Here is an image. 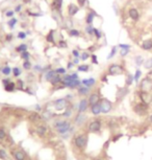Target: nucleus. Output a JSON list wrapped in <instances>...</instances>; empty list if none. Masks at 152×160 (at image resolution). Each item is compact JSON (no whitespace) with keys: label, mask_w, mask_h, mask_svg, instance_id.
Here are the masks:
<instances>
[{"label":"nucleus","mask_w":152,"mask_h":160,"mask_svg":"<svg viewBox=\"0 0 152 160\" xmlns=\"http://www.w3.org/2000/svg\"><path fill=\"white\" fill-rule=\"evenodd\" d=\"M54 127L56 129L57 133L60 135H64L65 133H70L71 132V124L67 120H58V122H54Z\"/></svg>","instance_id":"f257e3e1"},{"label":"nucleus","mask_w":152,"mask_h":160,"mask_svg":"<svg viewBox=\"0 0 152 160\" xmlns=\"http://www.w3.org/2000/svg\"><path fill=\"white\" fill-rule=\"evenodd\" d=\"M88 135L87 134H79V135L75 136L73 139V144L77 149H84L88 144Z\"/></svg>","instance_id":"f03ea898"},{"label":"nucleus","mask_w":152,"mask_h":160,"mask_svg":"<svg viewBox=\"0 0 152 160\" xmlns=\"http://www.w3.org/2000/svg\"><path fill=\"white\" fill-rule=\"evenodd\" d=\"M124 72V68L119 64H111L109 67V73L111 75H120Z\"/></svg>","instance_id":"7ed1b4c3"},{"label":"nucleus","mask_w":152,"mask_h":160,"mask_svg":"<svg viewBox=\"0 0 152 160\" xmlns=\"http://www.w3.org/2000/svg\"><path fill=\"white\" fill-rule=\"evenodd\" d=\"M140 88H141V91H146L149 92L152 90V80L150 77H145L143 79L140 84Z\"/></svg>","instance_id":"20e7f679"},{"label":"nucleus","mask_w":152,"mask_h":160,"mask_svg":"<svg viewBox=\"0 0 152 160\" xmlns=\"http://www.w3.org/2000/svg\"><path fill=\"white\" fill-rule=\"evenodd\" d=\"M100 107H101V112L104 114L109 113V112H111V109H113V104H111V102H109V99L106 98H102L100 101Z\"/></svg>","instance_id":"39448f33"},{"label":"nucleus","mask_w":152,"mask_h":160,"mask_svg":"<svg viewBox=\"0 0 152 160\" xmlns=\"http://www.w3.org/2000/svg\"><path fill=\"white\" fill-rule=\"evenodd\" d=\"M101 127H102V124H101L100 120L95 119V120H92V122L89 124L88 130H89V132H91V133H97L101 130Z\"/></svg>","instance_id":"423d86ee"},{"label":"nucleus","mask_w":152,"mask_h":160,"mask_svg":"<svg viewBox=\"0 0 152 160\" xmlns=\"http://www.w3.org/2000/svg\"><path fill=\"white\" fill-rule=\"evenodd\" d=\"M140 98H141L142 103H144L146 105H150L152 103V94L150 92L141 91L140 92Z\"/></svg>","instance_id":"0eeeda50"},{"label":"nucleus","mask_w":152,"mask_h":160,"mask_svg":"<svg viewBox=\"0 0 152 160\" xmlns=\"http://www.w3.org/2000/svg\"><path fill=\"white\" fill-rule=\"evenodd\" d=\"M68 107V101L65 98H58L54 102V108L56 110H65Z\"/></svg>","instance_id":"6e6552de"},{"label":"nucleus","mask_w":152,"mask_h":160,"mask_svg":"<svg viewBox=\"0 0 152 160\" xmlns=\"http://www.w3.org/2000/svg\"><path fill=\"white\" fill-rule=\"evenodd\" d=\"M148 111V105L144 104V103H141V104H138V105L134 107V112L138 113V115H144L147 113Z\"/></svg>","instance_id":"1a4fd4ad"},{"label":"nucleus","mask_w":152,"mask_h":160,"mask_svg":"<svg viewBox=\"0 0 152 160\" xmlns=\"http://www.w3.org/2000/svg\"><path fill=\"white\" fill-rule=\"evenodd\" d=\"M12 155H13L14 160H26V158H27L26 153H24L22 150H15V151H13Z\"/></svg>","instance_id":"9d476101"},{"label":"nucleus","mask_w":152,"mask_h":160,"mask_svg":"<svg viewBox=\"0 0 152 160\" xmlns=\"http://www.w3.org/2000/svg\"><path fill=\"white\" fill-rule=\"evenodd\" d=\"M88 101H89V105L90 106H94V105H96V104H99L101 101L100 95H99V93H97V92L91 93Z\"/></svg>","instance_id":"9b49d317"},{"label":"nucleus","mask_w":152,"mask_h":160,"mask_svg":"<svg viewBox=\"0 0 152 160\" xmlns=\"http://www.w3.org/2000/svg\"><path fill=\"white\" fill-rule=\"evenodd\" d=\"M89 101L86 98L80 99V102L78 104V113H84L89 108Z\"/></svg>","instance_id":"f8f14e48"},{"label":"nucleus","mask_w":152,"mask_h":160,"mask_svg":"<svg viewBox=\"0 0 152 160\" xmlns=\"http://www.w3.org/2000/svg\"><path fill=\"white\" fill-rule=\"evenodd\" d=\"M87 120V116L84 113H78L75 117V124L76 126H82Z\"/></svg>","instance_id":"ddd939ff"},{"label":"nucleus","mask_w":152,"mask_h":160,"mask_svg":"<svg viewBox=\"0 0 152 160\" xmlns=\"http://www.w3.org/2000/svg\"><path fill=\"white\" fill-rule=\"evenodd\" d=\"M79 12V8L77 5H75L74 3H70L68 5V14H69V16H71V17H73V16H75L77 13Z\"/></svg>","instance_id":"4468645a"},{"label":"nucleus","mask_w":152,"mask_h":160,"mask_svg":"<svg viewBox=\"0 0 152 160\" xmlns=\"http://www.w3.org/2000/svg\"><path fill=\"white\" fill-rule=\"evenodd\" d=\"M95 84H96V80L94 79V77L83 79V80L81 81V85L86 86V87H88V88H91V87H93V86H95Z\"/></svg>","instance_id":"2eb2a0df"},{"label":"nucleus","mask_w":152,"mask_h":160,"mask_svg":"<svg viewBox=\"0 0 152 160\" xmlns=\"http://www.w3.org/2000/svg\"><path fill=\"white\" fill-rule=\"evenodd\" d=\"M65 87H68V88L70 89H75V88H78V87H80L81 86V82L78 80H73V81H71V82H69V83L65 84Z\"/></svg>","instance_id":"dca6fc26"},{"label":"nucleus","mask_w":152,"mask_h":160,"mask_svg":"<svg viewBox=\"0 0 152 160\" xmlns=\"http://www.w3.org/2000/svg\"><path fill=\"white\" fill-rule=\"evenodd\" d=\"M35 132L38 133L39 136L44 137L47 134V128L44 124H39L38 127H37V129H35Z\"/></svg>","instance_id":"f3484780"},{"label":"nucleus","mask_w":152,"mask_h":160,"mask_svg":"<svg viewBox=\"0 0 152 160\" xmlns=\"http://www.w3.org/2000/svg\"><path fill=\"white\" fill-rule=\"evenodd\" d=\"M128 15H129V17H130L132 20H134V21H138V18H140V14H138V12L136 8H130V10L128 11Z\"/></svg>","instance_id":"a211bd4d"},{"label":"nucleus","mask_w":152,"mask_h":160,"mask_svg":"<svg viewBox=\"0 0 152 160\" xmlns=\"http://www.w3.org/2000/svg\"><path fill=\"white\" fill-rule=\"evenodd\" d=\"M77 92H78V94L80 96H86V95H88V94L90 93V88H88V87L82 85L77 88Z\"/></svg>","instance_id":"6ab92c4d"},{"label":"nucleus","mask_w":152,"mask_h":160,"mask_svg":"<svg viewBox=\"0 0 152 160\" xmlns=\"http://www.w3.org/2000/svg\"><path fill=\"white\" fill-rule=\"evenodd\" d=\"M96 16H97V15H96V13L94 11L90 12V13L87 15V18H86V23H87L88 25L92 24L93 21H94V18H95Z\"/></svg>","instance_id":"aec40b11"},{"label":"nucleus","mask_w":152,"mask_h":160,"mask_svg":"<svg viewBox=\"0 0 152 160\" xmlns=\"http://www.w3.org/2000/svg\"><path fill=\"white\" fill-rule=\"evenodd\" d=\"M56 75H57V73H56V71H55V70H52V69H50L49 71H47L46 73H45V80H46L47 82H50V81H51Z\"/></svg>","instance_id":"412c9836"},{"label":"nucleus","mask_w":152,"mask_h":160,"mask_svg":"<svg viewBox=\"0 0 152 160\" xmlns=\"http://www.w3.org/2000/svg\"><path fill=\"white\" fill-rule=\"evenodd\" d=\"M91 112H92L94 115H99L101 112V107H100V104H96L94 106H91Z\"/></svg>","instance_id":"4be33fe9"},{"label":"nucleus","mask_w":152,"mask_h":160,"mask_svg":"<svg viewBox=\"0 0 152 160\" xmlns=\"http://www.w3.org/2000/svg\"><path fill=\"white\" fill-rule=\"evenodd\" d=\"M142 48L144 50H150L152 49V40L149 39V40H146V41L143 42L142 44Z\"/></svg>","instance_id":"5701e85b"},{"label":"nucleus","mask_w":152,"mask_h":160,"mask_svg":"<svg viewBox=\"0 0 152 160\" xmlns=\"http://www.w3.org/2000/svg\"><path fill=\"white\" fill-rule=\"evenodd\" d=\"M4 89H5V91H7V92H14L15 89H16V84L11 81L7 85L4 86Z\"/></svg>","instance_id":"b1692460"},{"label":"nucleus","mask_w":152,"mask_h":160,"mask_svg":"<svg viewBox=\"0 0 152 160\" xmlns=\"http://www.w3.org/2000/svg\"><path fill=\"white\" fill-rule=\"evenodd\" d=\"M17 23H18V19L15 18V17H13V18H11V19H8V21H7V25L10 26L11 29H14Z\"/></svg>","instance_id":"393cba45"},{"label":"nucleus","mask_w":152,"mask_h":160,"mask_svg":"<svg viewBox=\"0 0 152 160\" xmlns=\"http://www.w3.org/2000/svg\"><path fill=\"white\" fill-rule=\"evenodd\" d=\"M26 50H27V44H25V43H22V44L18 45V46L16 47V51L19 53H24Z\"/></svg>","instance_id":"a878e982"},{"label":"nucleus","mask_w":152,"mask_h":160,"mask_svg":"<svg viewBox=\"0 0 152 160\" xmlns=\"http://www.w3.org/2000/svg\"><path fill=\"white\" fill-rule=\"evenodd\" d=\"M69 36L73 37V38H78V37H80V31L76 28H71L69 31Z\"/></svg>","instance_id":"bb28decb"},{"label":"nucleus","mask_w":152,"mask_h":160,"mask_svg":"<svg viewBox=\"0 0 152 160\" xmlns=\"http://www.w3.org/2000/svg\"><path fill=\"white\" fill-rule=\"evenodd\" d=\"M1 72H2L3 75H5V77H8V75H10L12 72H13V69H12L10 66H4L2 69H1Z\"/></svg>","instance_id":"cd10ccee"},{"label":"nucleus","mask_w":152,"mask_h":160,"mask_svg":"<svg viewBox=\"0 0 152 160\" xmlns=\"http://www.w3.org/2000/svg\"><path fill=\"white\" fill-rule=\"evenodd\" d=\"M127 92H128V89L127 88H122V89H120L119 91H118V93H117V96H118V98H123V97L127 94Z\"/></svg>","instance_id":"c85d7f7f"},{"label":"nucleus","mask_w":152,"mask_h":160,"mask_svg":"<svg viewBox=\"0 0 152 160\" xmlns=\"http://www.w3.org/2000/svg\"><path fill=\"white\" fill-rule=\"evenodd\" d=\"M46 40H47L48 43H55V41H54V31H50V33L47 35Z\"/></svg>","instance_id":"c756f323"},{"label":"nucleus","mask_w":152,"mask_h":160,"mask_svg":"<svg viewBox=\"0 0 152 160\" xmlns=\"http://www.w3.org/2000/svg\"><path fill=\"white\" fill-rule=\"evenodd\" d=\"M89 69H90V66L87 65V64L79 65V66L77 67V70H78V71H81V72H88L89 71Z\"/></svg>","instance_id":"7c9ffc66"},{"label":"nucleus","mask_w":152,"mask_h":160,"mask_svg":"<svg viewBox=\"0 0 152 160\" xmlns=\"http://www.w3.org/2000/svg\"><path fill=\"white\" fill-rule=\"evenodd\" d=\"M51 115H53V114H52L50 111H44L43 113H42L41 117H42V119H45V120H47V119L51 118V117H52Z\"/></svg>","instance_id":"2f4dec72"},{"label":"nucleus","mask_w":152,"mask_h":160,"mask_svg":"<svg viewBox=\"0 0 152 160\" xmlns=\"http://www.w3.org/2000/svg\"><path fill=\"white\" fill-rule=\"evenodd\" d=\"M86 31L89 36H94V27L92 26V24L90 25H87V27H86Z\"/></svg>","instance_id":"473e14b6"},{"label":"nucleus","mask_w":152,"mask_h":160,"mask_svg":"<svg viewBox=\"0 0 152 160\" xmlns=\"http://www.w3.org/2000/svg\"><path fill=\"white\" fill-rule=\"evenodd\" d=\"M144 67L146 69H152V58L148 59L144 62Z\"/></svg>","instance_id":"72a5a7b5"},{"label":"nucleus","mask_w":152,"mask_h":160,"mask_svg":"<svg viewBox=\"0 0 152 160\" xmlns=\"http://www.w3.org/2000/svg\"><path fill=\"white\" fill-rule=\"evenodd\" d=\"M21 69L19 68V67H14L13 68V75H14L15 77H18L21 75Z\"/></svg>","instance_id":"f704fd0d"},{"label":"nucleus","mask_w":152,"mask_h":160,"mask_svg":"<svg viewBox=\"0 0 152 160\" xmlns=\"http://www.w3.org/2000/svg\"><path fill=\"white\" fill-rule=\"evenodd\" d=\"M21 58L24 60V61H29V59H30V53H28L27 50L26 51H24V53H21Z\"/></svg>","instance_id":"c9c22d12"},{"label":"nucleus","mask_w":152,"mask_h":160,"mask_svg":"<svg viewBox=\"0 0 152 160\" xmlns=\"http://www.w3.org/2000/svg\"><path fill=\"white\" fill-rule=\"evenodd\" d=\"M94 36H95V38L97 39V40H99V39H101V37H102V33H101L98 28L94 27Z\"/></svg>","instance_id":"e433bc0d"},{"label":"nucleus","mask_w":152,"mask_h":160,"mask_svg":"<svg viewBox=\"0 0 152 160\" xmlns=\"http://www.w3.org/2000/svg\"><path fill=\"white\" fill-rule=\"evenodd\" d=\"M71 114H72V109L69 108V107H67L65 109V112L62 113V116H64V117H70Z\"/></svg>","instance_id":"4c0bfd02"},{"label":"nucleus","mask_w":152,"mask_h":160,"mask_svg":"<svg viewBox=\"0 0 152 160\" xmlns=\"http://www.w3.org/2000/svg\"><path fill=\"white\" fill-rule=\"evenodd\" d=\"M27 37V34L25 33V31H19V33L17 34V38L20 39V40H25Z\"/></svg>","instance_id":"58836bf2"},{"label":"nucleus","mask_w":152,"mask_h":160,"mask_svg":"<svg viewBox=\"0 0 152 160\" xmlns=\"http://www.w3.org/2000/svg\"><path fill=\"white\" fill-rule=\"evenodd\" d=\"M23 68L25 70H30V69L33 68V65H31V63L29 61H24L23 62Z\"/></svg>","instance_id":"ea45409f"},{"label":"nucleus","mask_w":152,"mask_h":160,"mask_svg":"<svg viewBox=\"0 0 152 160\" xmlns=\"http://www.w3.org/2000/svg\"><path fill=\"white\" fill-rule=\"evenodd\" d=\"M55 71H56L57 75H66V72H67V69L62 68V67H58V68L55 69Z\"/></svg>","instance_id":"a19ab883"},{"label":"nucleus","mask_w":152,"mask_h":160,"mask_svg":"<svg viewBox=\"0 0 152 160\" xmlns=\"http://www.w3.org/2000/svg\"><path fill=\"white\" fill-rule=\"evenodd\" d=\"M6 137V132H5V130L2 129V128H0V141H2L4 140Z\"/></svg>","instance_id":"79ce46f5"},{"label":"nucleus","mask_w":152,"mask_h":160,"mask_svg":"<svg viewBox=\"0 0 152 160\" xmlns=\"http://www.w3.org/2000/svg\"><path fill=\"white\" fill-rule=\"evenodd\" d=\"M0 159H2V160L7 159V154H6L5 150L0 149Z\"/></svg>","instance_id":"37998d69"},{"label":"nucleus","mask_w":152,"mask_h":160,"mask_svg":"<svg viewBox=\"0 0 152 160\" xmlns=\"http://www.w3.org/2000/svg\"><path fill=\"white\" fill-rule=\"evenodd\" d=\"M117 53V46H114L113 48H111V53H109V55H107V60H109V59H111L113 57H114L115 55Z\"/></svg>","instance_id":"c03bdc74"},{"label":"nucleus","mask_w":152,"mask_h":160,"mask_svg":"<svg viewBox=\"0 0 152 160\" xmlns=\"http://www.w3.org/2000/svg\"><path fill=\"white\" fill-rule=\"evenodd\" d=\"M130 48H121V51H120V55L121 57H126L129 53Z\"/></svg>","instance_id":"a18cd8bd"},{"label":"nucleus","mask_w":152,"mask_h":160,"mask_svg":"<svg viewBox=\"0 0 152 160\" xmlns=\"http://www.w3.org/2000/svg\"><path fill=\"white\" fill-rule=\"evenodd\" d=\"M141 75H142V71L140 70V69H138V70L136 71V75H133V79H134V81H136V82H138V80H140Z\"/></svg>","instance_id":"49530a36"},{"label":"nucleus","mask_w":152,"mask_h":160,"mask_svg":"<svg viewBox=\"0 0 152 160\" xmlns=\"http://www.w3.org/2000/svg\"><path fill=\"white\" fill-rule=\"evenodd\" d=\"M136 64L138 65V66H140V65H142L143 64V58H142L141 55H138V57H136Z\"/></svg>","instance_id":"de8ad7c7"},{"label":"nucleus","mask_w":152,"mask_h":160,"mask_svg":"<svg viewBox=\"0 0 152 160\" xmlns=\"http://www.w3.org/2000/svg\"><path fill=\"white\" fill-rule=\"evenodd\" d=\"M89 58H90V55H89L87 51H84V53H82L81 55H80V59H81L82 61H86V60H88Z\"/></svg>","instance_id":"09e8293b"},{"label":"nucleus","mask_w":152,"mask_h":160,"mask_svg":"<svg viewBox=\"0 0 152 160\" xmlns=\"http://www.w3.org/2000/svg\"><path fill=\"white\" fill-rule=\"evenodd\" d=\"M133 80H134V79H133V77L131 75H129L127 77V79H126V84H127V86H130L131 84H132V82H133Z\"/></svg>","instance_id":"8fccbe9b"},{"label":"nucleus","mask_w":152,"mask_h":160,"mask_svg":"<svg viewBox=\"0 0 152 160\" xmlns=\"http://www.w3.org/2000/svg\"><path fill=\"white\" fill-rule=\"evenodd\" d=\"M15 14V11H7L5 13V17L6 18H13Z\"/></svg>","instance_id":"3c124183"},{"label":"nucleus","mask_w":152,"mask_h":160,"mask_svg":"<svg viewBox=\"0 0 152 160\" xmlns=\"http://www.w3.org/2000/svg\"><path fill=\"white\" fill-rule=\"evenodd\" d=\"M72 55H73L74 58H80V53L77 49H73L72 50Z\"/></svg>","instance_id":"603ef678"},{"label":"nucleus","mask_w":152,"mask_h":160,"mask_svg":"<svg viewBox=\"0 0 152 160\" xmlns=\"http://www.w3.org/2000/svg\"><path fill=\"white\" fill-rule=\"evenodd\" d=\"M16 87H17L18 89H23V81H21V80H18V81H17Z\"/></svg>","instance_id":"864d4df0"},{"label":"nucleus","mask_w":152,"mask_h":160,"mask_svg":"<svg viewBox=\"0 0 152 160\" xmlns=\"http://www.w3.org/2000/svg\"><path fill=\"white\" fill-rule=\"evenodd\" d=\"M58 47H62V48H66V47H68V45H67V43H66L65 41L60 40V41H58Z\"/></svg>","instance_id":"5fc2aeb1"},{"label":"nucleus","mask_w":152,"mask_h":160,"mask_svg":"<svg viewBox=\"0 0 152 160\" xmlns=\"http://www.w3.org/2000/svg\"><path fill=\"white\" fill-rule=\"evenodd\" d=\"M21 8H22V5L21 4H18V5L16 6V8H15V13H20V12H21Z\"/></svg>","instance_id":"6e6d98bb"},{"label":"nucleus","mask_w":152,"mask_h":160,"mask_svg":"<svg viewBox=\"0 0 152 160\" xmlns=\"http://www.w3.org/2000/svg\"><path fill=\"white\" fill-rule=\"evenodd\" d=\"M33 69H35V71H41L42 72V69H43V67L40 66V65H35V66H33Z\"/></svg>","instance_id":"4d7b16f0"},{"label":"nucleus","mask_w":152,"mask_h":160,"mask_svg":"<svg viewBox=\"0 0 152 160\" xmlns=\"http://www.w3.org/2000/svg\"><path fill=\"white\" fill-rule=\"evenodd\" d=\"M5 39H6V41H11L12 39H13V34H7Z\"/></svg>","instance_id":"13d9d810"},{"label":"nucleus","mask_w":152,"mask_h":160,"mask_svg":"<svg viewBox=\"0 0 152 160\" xmlns=\"http://www.w3.org/2000/svg\"><path fill=\"white\" fill-rule=\"evenodd\" d=\"M120 48H130V45L128 44H119Z\"/></svg>","instance_id":"bf43d9fd"},{"label":"nucleus","mask_w":152,"mask_h":160,"mask_svg":"<svg viewBox=\"0 0 152 160\" xmlns=\"http://www.w3.org/2000/svg\"><path fill=\"white\" fill-rule=\"evenodd\" d=\"M11 82V80L10 79H4V80H2V84H3V86H5V85H7L8 83Z\"/></svg>","instance_id":"052dcab7"},{"label":"nucleus","mask_w":152,"mask_h":160,"mask_svg":"<svg viewBox=\"0 0 152 160\" xmlns=\"http://www.w3.org/2000/svg\"><path fill=\"white\" fill-rule=\"evenodd\" d=\"M92 59H93V63L94 64H98V61H97V57L95 55H92Z\"/></svg>","instance_id":"680f3d73"},{"label":"nucleus","mask_w":152,"mask_h":160,"mask_svg":"<svg viewBox=\"0 0 152 160\" xmlns=\"http://www.w3.org/2000/svg\"><path fill=\"white\" fill-rule=\"evenodd\" d=\"M73 66H74L73 62H69V64H68V67H67V69H72V68H73Z\"/></svg>","instance_id":"e2e57ef3"},{"label":"nucleus","mask_w":152,"mask_h":160,"mask_svg":"<svg viewBox=\"0 0 152 160\" xmlns=\"http://www.w3.org/2000/svg\"><path fill=\"white\" fill-rule=\"evenodd\" d=\"M79 63V58H74L73 59V64L74 65H77Z\"/></svg>","instance_id":"0e129e2a"},{"label":"nucleus","mask_w":152,"mask_h":160,"mask_svg":"<svg viewBox=\"0 0 152 160\" xmlns=\"http://www.w3.org/2000/svg\"><path fill=\"white\" fill-rule=\"evenodd\" d=\"M35 110H37V111H40V110H41V106H40V105H35Z\"/></svg>","instance_id":"69168bd1"},{"label":"nucleus","mask_w":152,"mask_h":160,"mask_svg":"<svg viewBox=\"0 0 152 160\" xmlns=\"http://www.w3.org/2000/svg\"><path fill=\"white\" fill-rule=\"evenodd\" d=\"M149 120L152 122V114H151V115H150V117H149Z\"/></svg>","instance_id":"338daca9"},{"label":"nucleus","mask_w":152,"mask_h":160,"mask_svg":"<svg viewBox=\"0 0 152 160\" xmlns=\"http://www.w3.org/2000/svg\"><path fill=\"white\" fill-rule=\"evenodd\" d=\"M96 160H104V159H103V158H97Z\"/></svg>","instance_id":"774afa93"}]
</instances>
